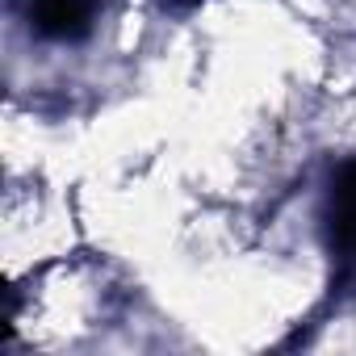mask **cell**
<instances>
[{
    "instance_id": "1",
    "label": "cell",
    "mask_w": 356,
    "mask_h": 356,
    "mask_svg": "<svg viewBox=\"0 0 356 356\" xmlns=\"http://www.w3.org/2000/svg\"><path fill=\"white\" fill-rule=\"evenodd\" d=\"M327 239L343 281H356V159L339 163L327 189Z\"/></svg>"
},
{
    "instance_id": "2",
    "label": "cell",
    "mask_w": 356,
    "mask_h": 356,
    "mask_svg": "<svg viewBox=\"0 0 356 356\" xmlns=\"http://www.w3.org/2000/svg\"><path fill=\"white\" fill-rule=\"evenodd\" d=\"M101 0H26V17L38 38L76 42L92 30Z\"/></svg>"
},
{
    "instance_id": "3",
    "label": "cell",
    "mask_w": 356,
    "mask_h": 356,
    "mask_svg": "<svg viewBox=\"0 0 356 356\" xmlns=\"http://www.w3.org/2000/svg\"><path fill=\"white\" fill-rule=\"evenodd\" d=\"M168 5H176V9H189V5H197V0H168Z\"/></svg>"
}]
</instances>
